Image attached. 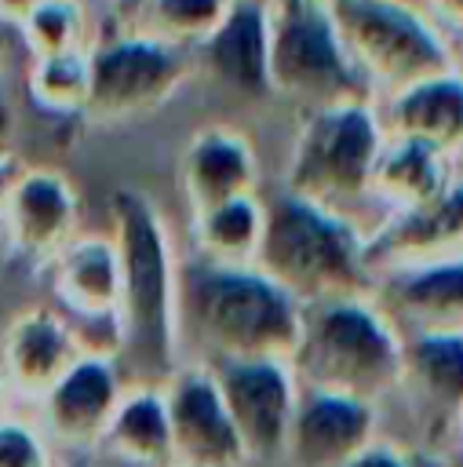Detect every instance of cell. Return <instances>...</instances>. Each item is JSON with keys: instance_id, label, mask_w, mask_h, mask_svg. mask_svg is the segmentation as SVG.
I'll list each match as a JSON object with an SVG mask.
<instances>
[{"instance_id": "obj_2", "label": "cell", "mask_w": 463, "mask_h": 467, "mask_svg": "<svg viewBox=\"0 0 463 467\" xmlns=\"http://www.w3.org/2000/svg\"><path fill=\"white\" fill-rule=\"evenodd\" d=\"M117 212V259H120V306H117V368L128 387H164L179 361L175 288L179 266L171 263L164 226L142 193L120 190Z\"/></svg>"}, {"instance_id": "obj_38", "label": "cell", "mask_w": 463, "mask_h": 467, "mask_svg": "<svg viewBox=\"0 0 463 467\" xmlns=\"http://www.w3.org/2000/svg\"><path fill=\"white\" fill-rule=\"evenodd\" d=\"M69 467H73V463H69Z\"/></svg>"}, {"instance_id": "obj_25", "label": "cell", "mask_w": 463, "mask_h": 467, "mask_svg": "<svg viewBox=\"0 0 463 467\" xmlns=\"http://www.w3.org/2000/svg\"><path fill=\"white\" fill-rule=\"evenodd\" d=\"M230 0H149V26L164 44L175 40H208L222 22Z\"/></svg>"}, {"instance_id": "obj_16", "label": "cell", "mask_w": 463, "mask_h": 467, "mask_svg": "<svg viewBox=\"0 0 463 467\" xmlns=\"http://www.w3.org/2000/svg\"><path fill=\"white\" fill-rule=\"evenodd\" d=\"M379 124L386 135L427 142L445 157L459 161L463 157V73L445 69L397 95H386Z\"/></svg>"}, {"instance_id": "obj_9", "label": "cell", "mask_w": 463, "mask_h": 467, "mask_svg": "<svg viewBox=\"0 0 463 467\" xmlns=\"http://www.w3.org/2000/svg\"><path fill=\"white\" fill-rule=\"evenodd\" d=\"M186 77V58L164 40H117L91 55L87 113L95 120H128L164 102Z\"/></svg>"}, {"instance_id": "obj_19", "label": "cell", "mask_w": 463, "mask_h": 467, "mask_svg": "<svg viewBox=\"0 0 463 467\" xmlns=\"http://www.w3.org/2000/svg\"><path fill=\"white\" fill-rule=\"evenodd\" d=\"M266 4L262 0H230L222 22L204 40V58L215 80L241 95H262L270 91L266 77Z\"/></svg>"}, {"instance_id": "obj_22", "label": "cell", "mask_w": 463, "mask_h": 467, "mask_svg": "<svg viewBox=\"0 0 463 467\" xmlns=\"http://www.w3.org/2000/svg\"><path fill=\"white\" fill-rule=\"evenodd\" d=\"M452 179H456L452 157H445L427 142L386 135L372 171V197H383L394 212H408L441 197Z\"/></svg>"}, {"instance_id": "obj_31", "label": "cell", "mask_w": 463, "mask_h": 467, "mask_svg": "<svg viewBox=\"0 0 463 467\" xmlns=\"http://www.w3.org/2000/svg\"><path fill=\"white\" fill-rule=\"evenodd\" d=\"M11 128H15V117H11V106H7V99L0 95V153H4L7 139H11Z\"/></svg>"}, {"instance_id": "obj_34", "label": "cell", "mask_w": 463, "mask_h": 467, "mask_svg": "<svg viewBox=\"0 0 463 467\" xmlns=\"http://www.w3.org/2000/svg\"><path fill=\"white\" fill-rule=\"evenodd\" d=\"M441 467H463V445L456 441L448 452H445V460H441Z\"/></svg>"}, {"instance_id": "obj_11", "label": "cell", "mask_w": 463, "mask_h": 467, "mask_svg": "<svg viewBox=\"0 0 463 467\" xmlns=\"http://www.w3.org/2000/svg\"><path fill=\"white\" fill-rule=\"evenodd\" d=\"M175 467H244V449L204 365H179L164 383Z\"/></svg>"}, {"instance_id": "obj_28", "label": "cell", "mask_w": 463, "mask_h": 467, "mask_svg": "<svg viewBox=\"0 0 463 467\" xmlns=\"http://www.w3.org/2000/svg\"><path fill=\"white\" fill-rule=\"evenodd\" d=\"M343 467H441V463H434V460H416V456H408V452H401V449H394L390 441H372L365 452H357L350 463H343Z\"/></svg>"}, {"instance_id": "obj_36", "label": "cell", "mask_w": 463, "mask_h": 467, "mask_svg": "<svg viewBox=\"0 0 463 467\" xmlns=\"http://www.w3.org/2000/svg\"><path fill=\"white\" fill-rule=\"evenodd\" d=\"M459 445H463V412H459V438H456Z\"/></svg>"}, {"instance_id": "obj_37", "label": "cell", "mask_w": 463, "mask_h": 467, "mask_svg": "<svg viewBox=\"0 0 463 467\" xmlns=\"http://www.w3.org/2000/svg\"><path fill=\"white\" fill-rule=\"evenodd\" d=\"M0 55H4V33H0Z\"/></svg>"}, {"instance_id": "obj_23", "label": "cell", "mask_w": 463, "mask_h": 467, "mask_svg": "<svg viewBox=\"0 0 463 467\" xmlns=\"http://www.w3.org/2000/svg\"><path fill=\"white\" fill-rule=\"evenodd\" d=\"M193 234H197V252L204 263L252 266L259 234H262V204L255 197H241L211 212H201L193 219Z\"/></svg>"}, {"instance_id": "obj_12", "label": "cell", "mask_w": 463, "mask_h": 467, "mask_svg": "<svg viewBox=\"0 0 463 467\" xmlns=\"http://www.w3.org/2000/svg\"><path fill=\"white\" fill-rule=\"evenodd\" d=\"M456 255H463V171H456L441 197L408 212H390V219L365 237V263L372 270V281L386 270Z\"/></svg>"}, {"instance_id": "obj_1", "label": "cell", "mask_w": 463, "mask_h": 467, "mask_svg": "<svg viewBox=\"0 0 463 467\" xmlns=\"http://www.w3.org/2000/svg\"><path fill=\"white\" fill-rule=\"evenodd\" d=\"M299 325L303 306L255 266H215L204 259L179 266L175 332L182 365L288 361Z\"/></svg>"}, {"instance_id": "obj_33", "label": "cell", "mask_w": 463, "mask_h": 467, "mask_svg": "<svg viewBox=\"0 0 463 467\" xmlns=\"http://www.w3.org/2000/svg\"><path fill=\"white\" fill-rule=\"evenodd\" d=\"M11 186H15V175H11V164H7V157L0 153V208H4L7 193H11Z\"/></svg>"}, {"instance_id": "obj_3", "label": "cell", "mask_w": 463, "mask_h": 467, "mask_svg": "<svg viewBox=\"0 0 463 467\" xmlns=\"http://www.w3.org/2000/svg\"><path fill=\"white\" fill-rule=\"evenodd\" d=\"M252 266L299 306L372 292L365 234L354 219L317 208L288 190L262 204V234Z\"/></svg>"}, {"instance_id": "obj_24", "label": "cell", "mask_w": 463, "mask_h": 467, "mask_svg": "<svg viewBox=\"0 0 463 467\" xmlns=\"http://www.w3.org/2000/svg\"><path fill=\"white\" fill-rule=\"evenodd\" d=\"M87 84H91V58L84 51L36 58L33 66V91L47 109H84Z\"/></svg>"}, {"instance_id": "obj_30", "label": "cell", "mask_w": 463, "mask_h": 467, "mask_svg": "<svg viewBox=\"0 0 463 467\" xmlns=\"http://www.w3.org/2000/svg\"><path fill=\"white\" fill-rule=\"evenodd\" d=\"M36 4H40V0H0V15L11 18V22H26Z\"/></svg>"}, {"instance_id": "obj_26", "label": "cell", "mask_w": 463, "mask_h": 467, "mask_svg": "<svg viewBox=\"0 0 463 467\" xmlns=\"http://www.w3.org/2000/svg\"><path fill=\"white\" fill-rule=\"evenodd\" d=\"M22 33L36 58L80 51V7L73 0H40L22 22Z\"/></svg>"}, {"instance_id": "obj_20", "label": "cell", "mask_w": 463, "mask_h": 467, "mask_svg": "<svg viewBox=\"0 0 463 467\" xmlns=\"http://www.w3.org/2000/svg\"><path fill=\"white\" fill-rule=\"evenodd\" d=\"M55 292L58 299L87 317V321H113L120 306V259L117 244L106 237L73 241L55 255Z\"/></svg>"}, {"instance_id": "obj_10", "label": "cell", "mask_w": 463, "mask_h": 467, "mask_svg": "<svg viewBox=\"0 0 463 467\" xmlns=\"http://www.w3.org/2000/svg\"><path fill=\"white\" fill-rule=\"evenodd\" d=\"M124 390L128 383L117 368V358L84 350L73 368L29 409V416L58 452H87L98 449Z\"/></svg>"}, {"instance_id": "obj_5", "label": "cell", "mask_w": 463, "mask_h": 467, "mask_svg": "<svg viewBox=\"0 0 463 467\" xmlns=\"http://www.w3.org/2000/svg\"><path fill=\"white\" fill-rule=\"evenodd\" d=\"M328 15L368 88L397 95L427 77L456 69L452 40L408 0H328Z\"/></svg>"}, {"instance_id": "obj_6", "label": "cell", "mask_w": 463, "mask_h": 467, "mask_svg": "<svg viewBox=\"0 0 463 467\" xmlns=\"http://www.w3.org/2000/svg\"><path fill=\"white\" fill-rule=\"evenodd\" d=\"M266 77L270 91L310 109L339 102H368V80L350 62L328 0H270L266 4Z\"/></svg>"}, {"instance_id": "obj_18", "label": "cell", "mask_w": 463, "mask_h": 467, "mask_svg": "<svg viewBox=\"0 0 463 467\" xmlns=\"http://www.w3.org/2000/svg\"><path fill=\"white\" fill-rule=\"evenodd\" d=\"M182 179L193 204V215L211 212L219 204L252 197L255 190V153L252 146L222 128H208L193 135L182 157Z\"/></svg>"}, {"instance_id": "obj_7", "label": "cell", "mask_w": 463, "mask_h": 467, "mask_svg": "<svg viewBox=\"0 0 463 467\" xmlns=\"http://www.w3.org/2000/svg\"><path fill=\"white\" fill-rule=\"evenodd\" d=\"M386 131L372 102H339L314 109L295 139L288 164V193L346 215L372 193V171Z\"/></svg>"}, {"instance_id": "obj_8", "label": "cell", "mask_w": 463, "mask_h": 467, "mask_svg": "<svg viewBox=\"0 0 463 467\" xmlns=\"http://www.w3.org/2000/svg\"><path fill=\"white\" fill-rule=\"evenodd\" d=\"M204 368L222 394V405L244 449V467H284L288 431L299 401L292 365L281 358H252L215 361Z\"/></svg>"}, {"instance_id": "obj_29", "label": "cell", "mask_w": 463, "mask_h": 467, "mask_svg": "<svg viewBox=\"0 0 463 467\" xmlns=\"http://www.w3.org/2000/svg\"><path fill=\"white\" fill-rule=\"evenodd\" d=\"M427 15L441 26L448 40L463 36V0H427Z\"/></svg>"}, {"instance_id": "obj_14", "label": "cell", "mask_w": 463, "mask_h": 467, "mask_svg": "<svg viewBox=\"0 0 463 467\" xmlns=\"http://www.w3.org/2000/svg\"><path fill=\"white\" fill-rule=\"evenodd\" d=\"M379 438V412L368 401L303 390L295 401L284 467H343Z\"/></svg>"}, {"instance_id": "obj_21", "label": "cell", "mask_w": 463, "mask_h": 467, "mask_svg": "<svg viewBox=\"0 0 463 467\" xmlns=\"http://www.w3.org/2000/svg\"><path fill=\"white\" fill-rule=\"evenodd\" d=\"M98 449L124 467H175L164 387H128Z\"/></svg>"}, {"instance_id": "obj_4", "label": "cell", "mask_w": 463, "mask_h": 467, "mask_svg": "<svg viewBox=\"0 0 463 467\" xmlns=\"http://www.w3.org/2000/svg\"><path fill=\"white\" fill-rule=\"evenodd\" d=\"M288 365L303 390H324L379 409L401 376V336L368 296L314 303L303 306Z\"/></svg>"}, {"instance_id": "obj_27", "label": "cell", "mask_w": 463, "mask_h": 467, "mask_svg": "<svg viewBox=\"0 0 463 467\" xmlns=\"http://www.w3.org/2000/svg\"><path fill=\"white\" fill-rule=\"evenodd\" d=\"M0 467H69L29 412L0 420Z\"/></svg>"}, {"instance_id": "obj_17", "label": "cell", "mask_w": 463, "mask_h": 467, "mask_svg": "<svg viewBox=\"0 0 463 467\" xmlns=\"http://www.w3.org/2000/svg\"><path fill=\"white\" fill-rule=\"evenodd\" d=\"M0 212H4L7 237L26 255H58L69 244L73 193L51 171H33L15 179Z\"/></svg>"}, {"instance_id": "obj_13", "label": "cell", "mask_w": 463, "mask_h": 467, "mask_svg": "<svg viewBox=\"0 0 463 467\" xmlns=\"http://www.w3.org/2000/svg\"><path fill=\"white\" fill-rule=\"evenodd\" d=\"M368 299L401 339L463 332V255L376 274Z\"/></svg>"}, {"instance_id": "obj_15", "label": "cell", "mask_w": 463, "mask_h": 467, "mask_svg": "<svg viewBox=\"0 0 463 467\" xmlns=\"http://www.w3.org/2000/svg\"><path fill=\"white\" fill-rule=\"evenodd\" d=\"M84 354L77 336L66 328L62 317L47 310H29L11 321L0 339V368L11 383L15 401L33 409Z\"/></svg>"}, {"instance_id": "obj_35", "label": "cell", "mask_w": 463, "mask_h": 467, "mask_svg": "<svg viewBox=\"0 0 463 467\" xmlns=\"http://www.w3.org/2000/svg\"><path fill=\"white\" fill-rule=\"evenodd\" d=\"M452 55H456V69L463 73V36H456V40H452Z\"/></svg>"}, {"instance_id": "obj_32", "label": "cell", "mask_w": 463, "mask_h": 467, "mask_svg": "<svg viewBox=\"0 0 463 467\" xmlns=\"http://www.w3.org/2000/svg\"><path fill=\"white\" fill-rule=\"evenodd\" d=\"M11 412H18V409H15L11 383H7V376H4V368H0V420H4V416H11Z\"/></svg>"}]
</instances>
